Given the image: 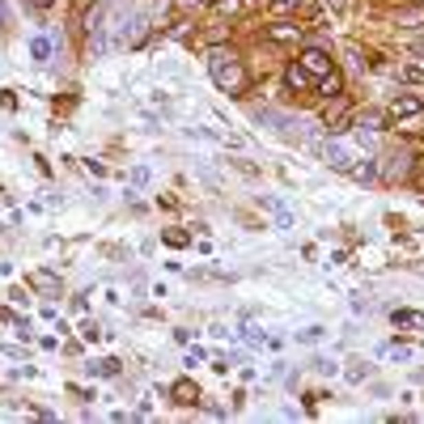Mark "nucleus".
Wrapping results in <instances>:
<instances>
[{"mask_svg":"<svg viewBox=\"0 0 424 424\" xmlns=\"http://www.w3.org/2000/svg\"><path fill=\"white\" fill-rule=\"evenodd\" d=\"M412 56H424V38H416V43H412Z\"/></svg>","mask_w":424,"mask_h":424,"instance_id":"21","label":"nucleus"},{"mask_svg":"<svg viewBox=\"0 0 424 424\" xmlns=\"http://www.w3.org/2000/svg\"><path fill=\"white\" fill-rule=\"evenodd\" d=\"M416 111H420V98H412V93H408V98H394V102H390V119H394V123H399V119H412Z\"/></svg>","mask_w":424,"mask_h":424,"instance_id":"5","label":"nucleus"},{"mask_svg":"<svg viewBox=\"0 0 424 424\" xmlns=\"http://www.w3.org/2000/svg\"><path fill=\"white\" fill-rule=\"evenodd\" d=\"M267 34H271V43H297V38H302V30L289 26V21H271Z\"/></svg>","mask_w":424,"mask_h":424,"instance_id":"6","label":"nucleus"},{"mask_svg":"<svg viewBox=\"0 0 424 424\" xmlns=\"http://www.w3.org/2000/svg\"><path fill=\"white\" fill-rule=\"evenodd\" d=\"M297 9H302V0H271V13H276V17H289Z\"/></svg>","mask_w":424,"mask_h":424,"instance_id":"11","label":"nucleus"},{"mask_svg":"<svg viewBox=\"0 0 424 424\" xmlns=\"http://www.w3.org/2000/svg\"><path fill=\"white\" fill-rule=\"evenodd\" d=\"M394 322H399V327H416V331H424V314H420V310H394Z\"/></svg>","mask_w":424,"mask_h":424,"instance_id":"8","label":"nucleus"},{"mask_svg":"<svg viewBox=\"0 0 424 424\" xmlns=\"http://www.w3.org/2000/svg\"><path fill=\"white\" fill-rule=\"evenodd\" d=\"M284 81H289V89H310V72L302 68V64H289V72H284Z\"/></svg>","mask_w":424,"mask_h":424,"instance_id":"7","label":"nucleus"},{"mask_svg":"<svg viewBox=\"0 0 424 424\" xmlns=\"http://www.w3.org/2000/svg\"><path fill=\"white\" fill-rule=\"evenodd\" d=\"M365 373H369V365H365V361H353V369H348V378H353V382H361Z\"/></svg>","mask_w":424,"mask_h":424,"instance_id":"15","label":"nucleus"},{"mask_svg":"<svg viewBox=\"0 0 424 424\" xmlns=\"http://www.w3.org/2000/svg\"><path fill=\"white\" fill-rule=\"evenodd\" d=\"M322 93H327V98H339V89H344V81L335 77V72H327V77H322V85H318Z\"/></svg>","mask_w":424,"mask_h":424,"instance_id":"12","label":"nucleus"},{"mask_svg":"<svg viewBox=\"0 0 424 424\" xmlns=\"http://www.w3.org/2000/svg\"><path fill=\"white\" fill-rule=\"evenodd\" d=\"M208 72H212V81L225 93H242V85H246V72H242L238 56H230L225 47H212L208 52Z\"/></svg>","mask_w":424,"mask_h":424,"instance_id":"1","label":"nucleus"},{"mask_svg":"<svg viewBox=\"0 0 424 424\" xmlns=\"http://www.w3.org/2000/svg\"><path fill=\"white\" fill-rule=\"evenodd\" d=\"M327 5H339V9H344V0H327Z\"/></svg>","mask_w":424,"mask_h":424,"instance_id":"23","label":"nucleus"},{"mask_svg":"<svg viewBox=\"0 0 424 424\" xmlns=\"http://www.w3.org/2000/svg\"><path fill=\"white\" fill-rule=\"evenodd\" d=\"M166 242H170V246H187V234H179V230H166Z\"/></svg>","mask_w":424,"mask_h":424,"instance_id":"18","label":"nucleus"},{"mask_svg":"<svg viewBox=\"0 0 424 424\" xmlns=\"http://www.w3.org/2000/svg\"><path fill=\"white\" fill-rule=\"evenodd\" d=\"M93 373H107V378H111V373H119V361H98Z\"/></svg>","mask_w":424,"mask_h":424,"instance_id":"16","label":"nucleus"},{"mask_svg":"<svg viewBox=\"0 0 424 424\" xmlns=\"http://www.w3.org/2000/svg\"><path fill=\"white\" fill-rule=\"evenodd\" d=\"M212 9L230 17V13H238V9H242V0H212Z\"/></svg>","mask_w":424,"mask_h":424,"instance_id":"13","label":"nucleus"},{"mask_svg":"<svg viewBox=\"0 0 424 424\" xmlns=\"http://www.w3.org/2000/svg\"><path fill=\"white\" fill-rule=\"evenodd\" d=\"M403 81H412V85H424V68H412V64H408V68H403Z\"/></svg>","mask_w":424,"mask_h":424,"instance_id":"14","label":"nucleus"},{"mask_svg":"<svg viewBox=\"0 0 424 424\" xmlns=\"http://www.w3.org/2000/svg\"><path fill=\"white\" fill-rule=\"evenodd\" d=\"M322 157H327L331 170H353V148L339 144V140H327V144H322Z\"/></svg>","mask_w":424,"mask_h":424,"instance_id":"2","label":"nucleus"},{"mask_svg":"<svg viewBox=\"0 0 424 424\" xmlns=\"http://www.w3.org/2000/svg\"><path fill=\"white\" fill-rule=\"evenodd\" d=\"M412 183L424 187V157H416V170H412Z\"/></svg>","mask_w":424,"mask_h":424,"instance_id":"19","label":"nucleus"},{"mask_svg":"<svg viewBox=\"0 0 424 424\" xmlns=\"http://www.w3.org/2000/svg\"><path fill=\"white\" fill-rule=\"evenodd\" d=\"M297 64H302L310 77H327V72H335V68H331V56H327V52H318V47H310V52L297 60Z\"/></svg>","mask_w":424,"mask_h":424,"instance_id":"3","label":"nucleus"},{"mask_svg":"<svg viewBox=\"0 0 424 424\" xmlns=\"http://www.w3.org/2000/svg\"><path fill=\"white\" fill-rule=\"evenodd\" d=\"M225 38H230V30H225V26H216V30H208V43H212V47H216V43H225Z\"/></svg>","mask_w":424,"mask_h":424,"instance_id":"17","label":"nucleus"},{"mask_svg":"<svg viewBox=\"0 0 424 424\" xmlns=\"http://www.w3.org/2000/svg\"><path fill=\"white\" fill-rule=\"evenodd\" d=\"M348 119H353V107H348L344 98H339V102H335V98H331V107L322 111V123H327L331 132H344V128H348Z\"/></svg>","mask_w":424,"mask_h":424,"instance_id":"4","label":"nucleus"},{"mask_svg":"<svg viewBox=\"0 0 424 424\" xmlns=\"http://www.w3.org/2000/svg\"><path fill=\"white\" fill-rule=\"evenodd\" d=\"M5 17H9V9H5V0H0V26H5Z\"/></svg>","mask_w":424,"mask_h":424,"instance_id":"22","label":"nucleus"},{"mask_svg":"<svg viewBox=\"0 0 424 424\" xmlns=\"http://www.w3.org/2000/svg\"><path fill=\"white\" fill-rule=\"evenodd\" d=\"M183 9H191V5H212V0H179Z\"/></svg>","mask_w":424,"mask_h":424,"instance_id":"20","label":"nucleus"},{"mask_svg":"<svg viewBox=\"0 0 424 424\" xmlns=\"http://www.w3.org/2000/svg\"><path fill=\"white\" fill-rule=\"evenodd\" d=\"M30 56H34L38 64H47V56H52V38H47V34H34V38H30Z\"/></svg>","mask_w":424,"mask_h":424,"instance_id":"9","label":"nucleus"},{"mask_svg":"<svg viewBox=\"0 0 424 424\" xmlns=\"http://www.w3.org/2000/svg\"><path fill=\"white\" fill-rule=\"evenodd\" d=\"M174 394H179V403H195V399H199V390L191 382H174Z\"/></svg>","mask_w":424,"mask_h":424,"instance_id":"10","label":"nucleus"}]
</instances>
